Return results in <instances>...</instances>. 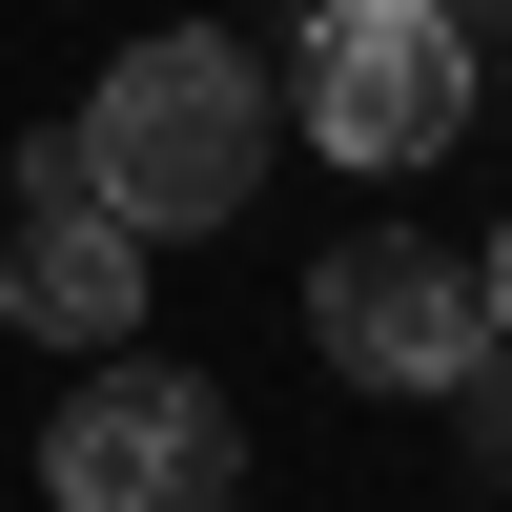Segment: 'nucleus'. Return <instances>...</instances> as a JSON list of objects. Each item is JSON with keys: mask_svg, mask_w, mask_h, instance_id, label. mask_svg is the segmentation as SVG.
I'll return each mask as SVG.
<instances>
[{"mask_svg": "<svg viewBox=\"0 0 512 512\" xmlns=\"http://www.w3.org/2000/svg\"><path fill=\"white\" fill-rule=\"evenodd\" d=\"M472 21L451 0H308V41H287V123H308L328 164H431L451 123H472Z\"/></svg>", "mask_w": 512, "mask_h": 512, "instance_id": "3", "label": "nucleus"}, {"mask_svg": "<svg viewBox=\"0 0 512 512\" xmlns=\"http://www.w3.org/2000/svg\"><path fill=\"white\" fill-rule=\"evenodd\" d=\"M308 349L349 369V390H472L492 369V246L451 226H369L308 267Z\"/></svg>", "mask_w": 512, "mask_h": 512, "instance_id": "4", "label": "nucleus"}, {"mask_svg": "<svg viewBox=\"0 0 512 512\" xmlns=\"http://www.w3.org/2000/svg\"><path fill=\"white\" fill-rule=\"evenodd\" d=\"M267 144H287L267 62H246V41H205V21L123 41V62H103V103H82V185H103L144 246L246 226V205H267Z\"/></svg>", "mask_w": 512, "mask_h": 512, "instance_id": "1", "label": "nucleus"}, {"mask_svg": "<svg viewBox=\"0 0 512 512\" xmlns=\"http://www.w3.org/2000/svg\"><path fill=\"white\" fill-rule=\"evenodd\" d=\"M144 267H164V246L123 226V205H21L0 308H21V349H123V328H144Z\"/></svg>", "mask_w": 512, "mask_h": 512, "instance_id": "5", "label": "nucleus"}, {"mask_svg": "<svg viewBox=\"0 0 512 512\" xmlns=\"http://www.w3.org/2000/svg\"><path fill=\"white\" fill-rule=\"evenodd\" d=\"M492 349H512V226H492Z\"/></svg>", "mask_w": 512, "mask_h": 512, "instance_id": "6", "label": "nucleus"}, {"mask_svg": "<svg viewBox=\"0 0 512 512\" xmlns=\"http://www.w3.org/2000/svg\"><path fill=\"white\" fill-rule=\"evenodd\" d=\"M41 492L62 512H226L246 492V431H226V390H205L185 349H82V390H62V431H41Z\"/></svg>", "mask_w": 512, "mask_h": 512, "instance_id": "2", "label": "nucleus"}, {"mask_svg": "<svg viewBox=\"0 0 512 512\" xmlns=\"http://www.w3.org/2000/svg\"><path fill=\"white\" fill-rule=\"evenodd\" d=\"M451 21H472V0H451Z\"/></svg>", "mask_w": 512, "mask_h": 512, "instance_id": "7", "label": "nucleus"}]
</instances>
